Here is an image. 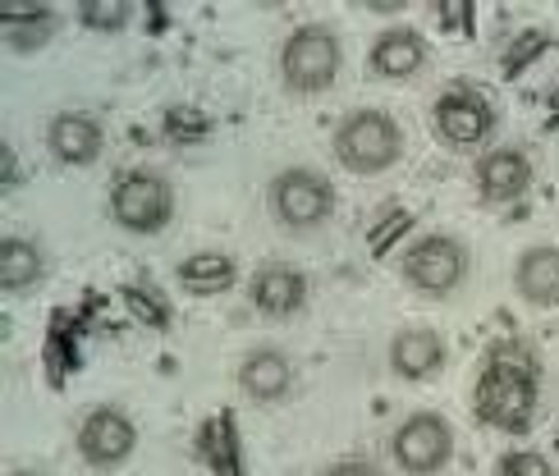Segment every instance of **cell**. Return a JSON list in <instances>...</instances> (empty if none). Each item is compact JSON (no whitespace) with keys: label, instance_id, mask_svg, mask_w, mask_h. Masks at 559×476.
I'll return each mask as SVG.
<instances>
[{"label":"cell","instance_id":"cell-13","mask_svg":"<svg viewBox=\"0 0 559 476\" xmlns=\"http://www.w3.org/2000/svg\"><path fill=\"white\" fill-rule=\"evenodd\" d=\"M106 147V124L87 110H60L46 124V152L60 165H92Z\"/></svg>","mask_w":559,"mask_h":476},{"label":"cell","instance_id":"cell-19","mask_svg":"<svg viewBox=\"0 0 559 476\" xmlns=\"http://www.w3.org/2000/svg\"><path fill=\"white\" fill-rule=\"evenodd\" d=\"M179 289L183 294H198V298H212V294H225L239 284V261L229 252H193L179 261Z\"/></svg>","mask_w":559,"mask_h":476},{"label":"cell","instance_id":"cell-3","mask_svg":"<svg viewBox=\"0 0 559 476\" xmlns=\"http://www.w3.org/2000/svg\"><path fill=\"white\" fill-rule=\"evenodd\" d=\"M335 183L325 179L312 165H289V170H275L266 183V216L275 221V229L285 234H317L335 221Z\"/></svg>","mask_w":559,"mask_h":476},{"label":"cell","instance_id":"cell-6","mask_svg":"<svg viewBox=\"0 0 559 476\" xmlns=\"http://www.w3.org/2000/svg\"><path fill=\"white\" fill-rule=\"evenodd\" d=\"M400 275L413 294H423V298H454L463 284H468L473 275V252L463 248V238L454 234H423V238H413V243L404 248L400 257Z\"/></svg>","mask_w":559,"mask_h":476},{"label":"cell","instance_id":"cell-5","mask_svg":"<svg viewBox=\"0 0 559 476\" xmlns=\"http://www.w3.org/2000/svg\"><path fill=\"white\" fill-rule=\"evenodd\" d=\"M344 69V41L325 23H298V28L280 41V83L294 97H317L331 92Z\"/></svg>","mask_w":559,"mask_h":476},{"label":"cell","instance_id":"cell-21","mask_svg":"<svg viewBox=\"0 0 559 476\" xmlns=\"http://www.w3.org/2000/svg\"><path fill=\"white\" fill-rule=\"evenodd\" d=\"M79 19L87 23V28L120 33L124 23L133 19V5H124V0H83V5H79Z\"/></svg>","mask_w":559,"mask_h":476},{"label":"cell","instance_id":"cell-9","mask_svg":"<svg viewBox=\"0 0 559 476\" xmlns=\"http://www.w3.org/2000/svg\"><path fill=\"white\" fill-rule=\"evenodd\" d=\"M390 454L400 463V472H408V476H436L454 459V426L440 413H413L394 426Z\"/></svg>","mask_w":559,"mask_h":476},{"label":"cell","instance_id":"cell-12","mask_svg":"<svg viewBox=\"0 0 559 476\" xmlns=\"http://www.w3.org/2000/svg\"><path fill=\"white\" fill-rule=\"evenodd\" d=\"M532 188V156L523 147H491L477 156V198L486 206H509L527 198Z\"/></svg>","mask_w":559,"mask_h":476},{"label":"cell","instance_id":"cell-4","mask_svg":"<svg viewBox=\"0 0 559 476\" xmlns=\"http://www.w3.org/2000/svg\"><path fill=\"white\" fill-rule=\"evenodd\" d=\"M175 206L179 198H175L170 175L152 170V165H129V170L110 179L106 211H110V225L124 234H138V238L160 234L175 221Z\"/></svg>","mask_w":559,"mask_h":476},{"label":"cell","instance_id":"cell-18","mask_svg":"<svg viewBox=\"0 0 559 476\" xmlns=\"http://www.w3.org/2000/svg\"><path fill=\"white\" fill-rule=\"evenodd\" d=\"M41 279H46V248L37 238H23V234L0 238V289L23 294V289H37Z\"/></svg>","mask_w":559,"mask_h":476},{"label":"cell","instance_id":"cell-7","mask_svg":"<svg viewBox=\"0 0 559 476\" xmlns=\"http://www.w3.org/2000/svg\"><path fill=\"white\" fill-rule=\"evenodd\" d=\"M496 124H500L496 106L486 102V92H477L468 83L445 87L436 97V106H431V133L445 142L450 152H477V147H486V142L496 138Z\"/></svg>","mask_w":559,"mask_h":476},{"label":"cell","instance_id":"cell-10","mask_svg":"<svg viewBox=\"0 0 559 476\" xmlns=\"http://www.w3.org/2000/svg\"><path fill=\"white\" fill-rule=\"evenodd\" d=\"M431 60V41L427 33H417L408 28V23H394V28H381L377 41H371V51H367V69L377 79L385 83H408L417 79L427 69Z\"/></svg>","mask_w":559,"mask_h":476},{"label":"cell","instance_id":"cell-25","mask_svg":"<svg viewBox=\"0 0 559 476\" xmlns=\"http://www.w3.org/2000/svg\"><path fill=\"white\" fill-rule=\"evenodd\" d=\"M400 5H404V0H367V10H377V14H394Z\"/></svg>","mask_w":559,"mask_h":476},{"label":"cell","instance_id":"cell-8","mask_svg":"<svg viewBox=\"0 0 559 476\" xmlns=\"http://www.w3.org/2000/svg\"><path fill=\"white\" fill-rule=\"evenodd\" d=\"M74 449L79 459L92 467V472H115L124 467L133 454H138V426L124 408H115V403H97V408H87L79 431H74Z\"/></svg>","mask_w":559,"mask_h":476},{"label":"cell","instance_id":"cell-26","mask_svg":"<svg viewBox=\"0 0 559 476\" xmlns=\"http://www.w3.org/2000/svg\"><path fill=\"white\" fill-rule=\"evenodd\" d=\"M5 476H46V472H33V467H14V472H5Z\"/></svg>","mask_w":559,"mask_h":476},{"label":"cell","instance_id":"cell-20","mask_svg":"<svg viewBox=\"0 0 559 476\" xmlns=\"http://www.w3.org/2000/svg\"><path fill=\"white\" fill-rule=\"evenodd\" d=\"M198 454L206 467H216L221 476H239V440H235V421L216 417L202 426V440H198Z\"/></svg>","mask_w":559,"mask_h":476},{"label":"cell","instance_id":"cell-15","mask_svg":"<svg viewBox=\"0 0 559 476\" xmlns=\"http://www.w3.org/2000/svg\"><path fill=\"white\" fill-rule=\"evenodd\" d=\"M514 294L537 307V312H555L559 307V248L555 243H532L514 261Z\"/></svg>","mask_w":559,"mask_h":476},{"label":"cell","instance_id":"cell-23","mask_svg":"<svg viewBox=\"0 0 559 476\" xmlns=\"http://www.w3.org/2000/svg\"><path fill=\"white\" fill-rule=\"evenodd\" d=\"M321 476H381V467L367 463V459H335Z\"/></svg>","mask_w":559,"mask_h":476},{"label":"cell","instance_id":"cell-14","mask_svg":"<svg viewBox=\"0 0 559 476\" xmlns=\"http://www.w3.org/2000/svg\"><path fill=\"white\" fill-rule=\"evenodd\" d=\"M450 362V344L440 330H427V325H413V330H400L390 340V371L404 376V380H436Z\"/></svg>","mask_w":559,"mask_h":476},{"label":"cell","instance_id":"cell-11","mask_svg":"<svg viewBox=\"0 0 559 476\" xmlns=\"http://www.w3.org/2000/svg\"><path fill=\"white\" fill-rule=\"evenodd\" d=\"M248 298H252V307H258L262 317L289 321V317H298L302 307H308L312 284H308V275H302L298 266H285V261H266V266L252 275V284H248Z\"/></svg>","mask_w":559,"mask_h":476},{"label":"cell","instance_id":"cell-1","mask_svg":"<svg viewBox=\"0 0 559 476\" xmlns=\"http://www.w3.org/2000/svg\"><path fill=\"white\" fill-rule=\"evenodd\" d=\"M477 417L496 431H527L537 408V357L523 344H500L477 376Z\"/></svg>","mask_w":559,"mask_h":476},{"label":"cell","instance_id":"cell-17","mask_svg":"<svg viewBox=\"0 0 559 476\" xmlns=\"http://www.w3.org/2000/svg\"><path fill=\"white\" fill-rule=\"evenodd\" d=\"M56 28H60V14L46 5H19V0L0 5V33H5L10 51H19V56L41 51V46L56 37Z\"/></svg>","mask_w":559,"mask_h":476},{"label":"cell","instance_id":"cell-2","mask_svg":"<svg viewBox=\"0 0 559 476\" xmlns=\"http://www.w3.org/2000/svg\"><path fill=\"white\" fill-rule=\"evenodd\" d=\"M331 156L340 170L358 175V179H371V175H385L400 165L404 156V129L400 119H394L390 110H348L335 133H331Z\"/></svg>","mask_w":559,"mask_h":476},{"label":"cell","instance_id":"cell-24","mask_svg":"<svg viewBox=\"0 0 559 476\" xmlns=\"http://www.w3.org/2000/svg\"><path fill=\"white\" fill-rule=\"evenodd\" d=\"M0 160H5V193H14V188H19V156H14V142H5V147H0Z\"/></svg>","mask_w":559,"mask_h":476},{"label":"cell","instance_id":"cell-22","mask_svg":"<svg viewBox=\"0 0 559 476\" xmlns=\"http://www.w3.org/2000/svg\"><path fill=\"white\" fill-rule=\"evenodd\" d=\"M496 476H555V467L537 449H509L496 459Z\"/></svg>","mask_w":559,"mask_h":476},{"label":"cell","instance_id":"cell-16","mask_svg":"<svg viewBox=\"0 0 559 476\" xmlns=\"http://www.w3.org/2000/svg\"><path fill=\"white\" fill-rule=\"evenodd\" d=\"M239 390L252 398V403H285L294 394V362L289 353L280 348H252L243 353L239 362Z\"/></svg>","mask_w":559,"mask_h":476}]
</instances>
